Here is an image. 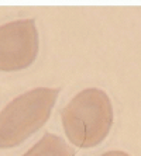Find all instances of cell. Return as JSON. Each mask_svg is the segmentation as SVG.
<instances>
[{"label":"cell","mask_w":141,"mask_h":156,"mask_svg":"<svg viewBox=\"0 0 141 156\" xmlns=\"http://www.w3.org/2000/svg\"><path fill=\"white\" fill-rule=\"evenodd\" d=\"M100 156H130V155L123 152V151H110V152H106Z\"/></svg>","instance_id":"obj_5"},{"label":"cell","mask_w":141,"mask_h":156,"mask_svg":"<svg viewBox=\"0 0 141 156\" xmlns=\"http://www.w3.org/2000/svg\"><path fill=\"white\" fill-rule=\"evenodd\" d=\"M113 105L100 89L80 91L62 110L66 136L79 148H93L105 141L113 125Z\"/></svg>","instance_id":"obj_1"},{"label":"cell","mask_w":141,"mask_h":156,"mask_svg":"<svg viewBox=\"0 0 141 156\" xmlns=\"http://www.w3.org/2000/svg\"><path fill=\"white\" fill-rule=\"evenodd\" d=\"M38 54V31L34 18L10 21L0 27V70L28 68Z\"/></svg>","instance_id":"obj_3"},{"label":"cell","mask_w":141,"mask_h":156,"mask_svg":"<svg viewBox=\"0 0 141 156\" xmlns=\"http://www.w3.org/2000/svg\"><path fill=\"white\" fill-rule=\"evenodd\" d=\"M23 156H75V151L61 136L47 132Z\"/></svg>","instance_id":"obj_4"},{"label":"cell","mask_w":141,"mask_h":156,"mask_svg":"<svg viewBox=\"0 0 141 156\" xmlns=\"http://www.w3.org/2000/svg\"><path fill=\"white\" fill-rule=\"evenodd\" d=\"M61 89L38 87L11 100L0 113V149L14 148L50 118Z\"/></svg>","instance_id":"obj_2"}]
</instances>
